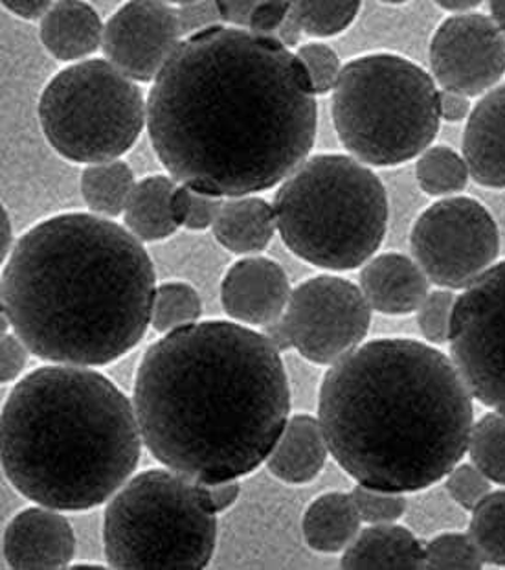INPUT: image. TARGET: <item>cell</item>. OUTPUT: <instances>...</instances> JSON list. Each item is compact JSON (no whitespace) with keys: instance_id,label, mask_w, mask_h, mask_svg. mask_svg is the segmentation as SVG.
<instances>
[{"instance_id":"obj_12","label":"cell","mask_w":505,"mask_h":570,"mask_svg":"<svg viewBox=\"0 0 505 570\" xmlns=\"http://www.w3.org/2000/svg\"><path fill=\"white\" fill-rule=\"evenodd\" d=\"M281 318L293 350L313 365L333 366L368 337L372 307L358 285L318 275L293 289Z\"/></svg>"},{"instance_id":"obj_27","label":"cell","mask_w":505,"mask_h":570,"mask_svg":"<svg viewBox=\"0 0 505 570\" xmlns=\"http://www.w3.org/2000/svg\"><path fill=\"white\" fill-rule=\"evenodd\" d=\"M468 535L485 563L505 567V490L491 491L474 508Z\"/></svg>"},{"instance_id":"obj_20","label":"cell","mask_w":505,"mask_h":570,"mask_svg":"<svg viewBox=\"0 0 505 570\" xmlns=\"http://www.w3.org/2000/svg\"><path fill=\"white\" fill-rule=\"evenodd\" d=\"M327 453L329 448L320 420L311 414H295L267 459V468L278 481L304 487L320 475Z\"/></svg>"},{"instance_id":"obj_2","label":"cell","mask_w":505,"mask_h":570,"mask_svg":"<svg viewBox=\"0 0 505 570\" xmlns=\"http://www.w3.org/2000/svg\"><path fill=\"white\" fill-rule=\"evenodd\" d=\"M132 405L164 468L200 484L239 481L267 462L289 422V377L264 333L206 321L143 352Z\"/></svg>"},{"instance_id":"obj_14","label":"cell","mask_w":505,"mask_h":570,"mask_svg":"<svg viewBox=\"0 0 505 570\" xmlns=\"http://www.w3.org/2000/svg\"><path fill=\"white\" fill-rule=\"evenodd\" d=\"M185 39L177 8L158 0H135L107 21L101 50L129 80L149 83Z\"/></svg>"},{"instance_id":"obj_30","label":"cell","mask_w":505,"mask_h":570,"mask_svg":"<svg viewBox=\"0 0 505 570\" xmlns=\"http://www.w3.org/2000/svg\"><path fill=\"white\" fill-rule=\"evenodd\" d=\"M360 2H313L300 0L293 2V10L300 19L306 36L311 38H335L346 32L357 19Z\"/></svg>"},{"instance_id":"obj_31","label":"cell","mask_w":505,"mask_h":570,"mask_svg":"<svg viewBox=\"0 0 505 570\" xmlns=\"http://www.w3.org/2000/svg\"><path fill=\"white\" fill-rule=\"evenodd\" d=\"M484 558L468 533H439L425 547V566L436 570H478Z\"/></svg>"},{"instance_id":"obj_40","label":"cell","mask_w":505,"mask_h":570,"mask_svg":"<svg viewBox=\"0 0 505 570\" xmlns=\"http://www.w3.org/2000/svg\"><path fill=\"white\" fill-rule=\"evenodd\" d=\"M30 350L17 333H4L2 335V383H11L19 380L27 368Z\"/></svg>"},{"instance_id":"obj_3","label":"cell","mask_w":505,"mask_h":570,"mask_svg":"<svg viewBox=\"0 0 505 570\" xmlns=\"http://www.w3.org/2000/svg\"><path fill=\"white\" fill-rule=\"evenodd\" d=\"M157 275L142 242L107 217L67 212L17 242L2 269V317L50 365L107 366L151 324Z\"/></svg>"},{"instance_id":"obj_11","label":"cell","mask_w":505,"mask_h":570,"mask_svg":"<svg viewBox=\"0 0 505 570\" xmlns=\"http://www.w3.org/2000/svg\"><path fill=\"white\" fill-rule=\"evenodd\" d=\"M448 344L471 396L505 414V259L456 298Z\"/></svg>"},{"instance_id":"obj_29","label":"cell","mask_w":505,"mask_h":570,"mask_svg":"<svg viewBox=\"0 0 505 570\" xmlns=\"http://www.w3.org/2000/svg\"><path fill=\"white\" fill-rule=\"evenodd\" d=\"M468 456L478 470L495 484L505 487V414L489 412L473 425Z\"/></svg>"},{"instance_id":"obj_9","label":"cell","mask_w":505,"mask_h":570,"mask_svg":"<svg viewBox=\"0 0 505 570\" xmlns=\"http://www.w3.org/2000/svg\"><path fill=\"white\" fill-rule=\"evenodd\" d=\"M39 124L56 154L75 164L120 159L148 127V101L107 59L65 67L42 89Z\"/></svg>"},{"instance_id":"obj_47","label":"cell","mask_w":505,"mask_h":570,"mask_svg":"<svg viewBox=\"0 0 505 570\" xmlns=\"http://www.w3.org/2000/svg\"><path fill=\"white\" fill-rule=\"evenodd\" d=\"M16 239H13V227H11L10 214L2 208V262L10 258V254L16 248Z\"/></svg>"},{"instance_id":"obj_41","label":"cell","mask_w":505,"mask_h":570,"mask_svg":"<svg viewBox=\"0 0 505 570\" xmlns=\"http://www.w3.org/2000/svg\"><path fill=\"white\" fill-rule=\"evenodd\" d=\"M473 112L471 98L453 90H439V115L442 120L450 124L464 122L468 120Z\"/></svg>"},{"instance_id":"obj_37","label":"cell","mask_w":505,"mask_h":570,"mask_svg":"<svg viewBox=\"0 0 505 570\" xmlns=\"http://www.w3.org/2000/svg\"><path fill=\"white\" fill-rule=\"evenodd\" d=\"M195 491H197L200 507L211 515H219L236 504L241 495V484L239 481L219 482V484L195 482Z\"/></svg>"},{"instance_id":"obj_6","label":"cell","mask_w":505,"mask_h":570,"mask_svg":"<svg viewBox=\"0 0 505 570\" xmlns=\"http://www.w3.org/2000/svg\"><path fill=\"white\" fill-rule=\"evenodd\" d=\"M279 238L306 264L353 271L374 258L388 230V194L349 155L309 157L274 196Z\"/></svg>"},{"instance_id":"obj_49","label":"cell","mask_w":505,"mask_h":570,"mask_svg":"<svg viewBox=\"0 0 505 570\" xmlns=\"http://www.w3.org/2000/svg\"><path fill=\"white\" fill-rule=\"evenodd\" d=\"M491 19L495 21L496 27L501 28V32L505 38V0H495L489 2Z\"/></svg>"},{"instance_id":"obj_34","label":"cell","mask_w":505,"mask_h":570,"mask_svg":"<svg viewBox=\"0 0 505 570\" xmlns=\"http://www.w3.org/2000/svg\"><path fill=\"white\" fill-rule=\"evenodd\" d=\"M296 56L306 67L316 96L329 95L335 90L344 65L340 63L338 53L331 47H327L324 42H307L298 48Z\"/></svg>"},{"instance_id":"obj_36","label":"cell","mask_w":505,"mask_h":570,"mask_svg":"<svg viewBox=\"0 0 505 570\" xmlns=\"http://www.w3.org/2000/svg\"><path fill=\"white\" fill-rule=\"evenodd\" d=\"M177 11H179L180 28H182L185 38L219 27L222 22L217 2H205V0L180 2Z\"/></svg>"},{"instance_id":"obj_4","label":"cell","mask_w":505,"mask_h":570,"mask_svg":"<svg viewBox=\"0 0 505 570\" xmlns=\"http://www.w3.org/2000/svg\"><path fill=\"white\" fill-rule=\"evenodd\" d=\"M473 396L453 360L416 338H375L327 370L318 420L337 464L363 487L416 493L468 451Z\"/></svg>"},{"instance_id":"obj_25","label":"cell","mask_w":505,"mask_h":570,"mask_svg":"<svg viewBox=\"0 0 505 570\" xmlns=\"http://www.w3.org/2000/svg\"><path fill=\"white\" fill-rule=\"evenodd\" d=\"M135 186V174L123 160L90 164L81 171L79 179V191L87 208L107 219L126 212Z\"/></svg>"},{"instance_id":"obj_33","label":"cell","mask_w":505,"mask_h":570,"mask_svg":"<svg viewBox=\"0 0 505 570\" xmlns=\"http://www.w3.org/2000/svg\"><path fill=\"white\" fill-rule=\"evenodd\" d=\"M456 296L450 289H437L428 293L417 309V324L428 344L448 343L450 323H453Z\"/></svg>"},{"instance_id":"obj_38","label":"cell","mask_w":505,"mask_h":570,"mask_svg":"<svg viewBox=\"0 0 505 570\" xmlns=\"http://www.w3.org/2000/svg\"><path fill=\"white\" fill-rule=\"evenodd\" d=\"M290 8H293V2H285V0L258 2V6L254 8L253 17H250L248 30L258 36H265V38H276V32L289 16Z\"/></svg>"},{"instance_id":"obj_48","label":"cell","mask_w":505,"mask_h":570,"mask_svg":"<svg viewBox=\"0 0 505 570\" xmlns=\"http://www.w3.org/2000/svg\"><path fill=\"white\" fill-rule=\"evenodd\" d=\"M437 4L442 6L443 10L453 11L454 16H465V13H473L479 2L471 0V2H437Z\"/></svg>"},{"instance_id":"obj_24","label":"cell","mask_w":505,"mask_h":570,"mask_svg":"<svg viewBox=\"0 0 505 570\" xmlns=\"http://www.w3.org/2000/svg\"><path fill=\"white\" fill-rule=\"evenodd\" d=\"M175 188L177 180L168 175H148L138 180L123 212L127 230L135 238L151 244L171 238L179 230L169 208Z\"/></svg>"},{"instance_id":"obj_23","label":"cell","mask_w":505,"mask_h":570,"mask_svg":"<svg viewBox=\"0 0 505 570\" xmlns=\"http://www.w3.org/2000/svg\"><path fill=\"white\" fill-rule=\"evenodd\" d=\"M351 493L329 491L309 504L301 519V533L307 547L320 554H338L348 549L360 532Z\"/></svg>"},{"instance_id":"obj_32","label":"cell","mask_w":505,"mask_h":570,"mask_svg":"<svg viewBox=\"0 0 505 570\" xmlns=\"http://www.w3.org/2000/svg\"><path fill=\"white\" fill-rule=\"evenodd\" d=\"M351 499L358 515L366 524L395 523L406 513V499L403 493H389L357 484L351 490Z\"/></svg>"},{"instance_id":"obj_13","label":"cell","mask_w":505,"mask_h":570,"mask_svg":"<svg viewBox=\"0 0 505 570\" xmlns=\"http://www.w3.org/2000/svg\"><path fill=\"white\" fill-rule=\"evenodd\" d=\"M430 69L442 90L487 95L505 75L504 33L484 13L448 17L432 36Z\"/></svg>"},{"instance_id":"obj_15","label":"cell","mask_w":505,"mask_h":570,"mask_svg":"<svg viewBox=\"0 0 505 570\" xmlns=\"http://www.w3.org/2000/svg\"><path fill=\"white\" fill-rule=\"evenodd\" d=\"M290 293L284 267L264 256L237 259L222 276V309L242 326L265 327L284 317Z\"/></svg>"},{"instance_id":"obj_26","label":"cell","mask_w":505,"mask_h":570,"mask_svg":"<svg viewBox=\"0 0 505 570\" xmlns=\"http://www.w3.org/2000/svg\"><path fill=\"white\" fill-rule=\"evenodd\" d=\"M468 171L464 157L448 146H434L419 155L416 180L430 197H448L467 188Z\"/></svg>"},{"instance_id":"obj_18","label":"cell","mask_w":505,"mask_h":570,"mask_svg":"<svg viewBox=\"0 0 505 570\" xmlns=\"http://www.w3.org/2000/svg\"><path fill=\"white\" fill-rule=\"evenodd\" d=\"M428 282L416 259L385 253L363 265L358 287L374 312L400 317L422 307L428 296Z\"/></svg>"},{"instance_id":"obj_1","label":"cell","mask_w":505,"mask_h":570,"mask_svg":"<svg viewBox=\"0 0 505 570\" xmlns=\"http://www.w3.org/2000/svg\"><path fill=\"white\" fill-rule=\"evenodd\" d=\"M318 104L306 67L276 38L219 27L180 42L148 96V132L169 177L248 197L309 159Z\"/></svg>"},{"instance_id":"obj_21","label":"cell","mask_w":505,"mask_h":570,"mask_svg":"<svg viewBox=\"0 0 505 570\" xmlns=\"http://www.w3.org/2000/svg\"><path fill=\"white\" fill-rule=\"evenodd\" d=\"M340 569H427L425 547L400 524H369L344 550Z\"/></svg>"},{"instance_id":"obj_39","label":"cell","mask_w":505,"mask_h":570,"mask_svg":"<svg viewBox=\"0 0 505 570\" xmlns=\"http://www.w3.org/2000/svg\"><path fill=\"white\" fill-rule=\"evenodd\" d=\"M222 199L214 196H206L195 191L191 194L190 210L186 216L185 228L191 233H202L214 227L219 212H221Z\"/></svg>"},{"instance_id":"obj_8","label":"cell","mask_w":505,"mask_h":570,"mask_svg":"<svg viewBox=\"0 0 505 570\" xmlns=\"http://www.w3.org/2000/svg\"><path fill=\"white\" fill-rule=\"evenodd\" d=\"M216 544V515L200 507L195 482L171 470L132 476L103 513V550L112 569H206Z\"/></svg>"},{"instance_id":"obj_35","label":"cell","mask_w":505,"mask_h":570,"mask_svg":"<svg viewBox=\"0 0 505 570\" xmlns=\"http://www.w3.org/2000/svg\"><path fill=\"white\" fill-rule=\"evenodd\" d=\"M445 488L450 499L467 512H473L474 508L478 507L479 502L493 491L484 471L478 470L474 464H462V462L454 465L448 473Z\"/></svg>"},{"instance_id":"obj_7","label":"cell","mask_w":505,"mask_h":570,"mask_svg":"<svg viewBox=\"0 0 505 570\" xmlns=\"http://www.w3.org/2000/svg\"><path fill=\"white\" fill-rule=\"evenodd\" d=\"M331 115L353 159L375 168L417 159L442 126L436 81L412 59L392 52L366 53L344 65Z\"/></svg>"},{"instance_id":"obj_10","label":"cell","mask_w":505,"mask_h":570,"mask_svg":"<svg viewBox=\"0 0 505 570\" xmlns=\"http://www.w3.org/2000/svg\"><path fill=\"white\" fill-rule=\"evenodd\" d=\"M412 256L432 284L467 289L501 254V230L487 206L471 197H447L417 217Z\"/></svg>"},{"instance_id":"obj_50","label":"cell","mask_w":505,"mask_h":570,"mask_svg":"<svg viewBox=\"0 0 505 570\" xmlns=\"http://www.w3.org/2000/svg\"><path fill=\"white\" fill-rule=\"evenodd\" d=\"M75 569H101L100 566H90V563H79V566H76Z\"/></svg>"},{"instance_id":"obj_16","label":"cell","mask_w":505,"mask_h":570,"mask_svg":"<svg viewBox=\"0 0 505 570\" xmlns=\"http://www.w3.org/2000/svg\"><path fill=\"white\" fill-rule=\"evenodd\" d=\"M2 554L16 570L65 569L75 560V529L58 510L27 508L6 527Z\"/></svg>"},{"instance_id":"obj_44","label":"cell","mask_w":505,"mask_h":570,"mask_svg":"<svg viewBox=\"0 0 505 570\" xmlns=\"http://www.w3.org/2000/svg\"><path fill=\"white\" fill-rule=\"evenodd\" d=\"M301 38H304V28H301L300 19L296 16L295 10L290 8L289 16H287L284 24L276 32V39L290 50V48H296L300 45Z\"/></svg>"},{"instance_id":"obj_45","label":"cell","mask_w":505,"mask_h":570,"mask_svg":"<svg viewBox=\"0 0 505 570\" xmlns=\"http://www.w3.org/2000/svg\"><path fill=\"white\" fill-rule=\"evenodd\" d=\"M191 194H194L191 188L180 185L175 188L174 196H171L169 208H171V216L179 227H185L186 216L190 210Z\"/></svg>"},{"instance_id":"obj_17","label":"cell","mask_w":505,"mask_h":570,"mask_svg":"<svg viewBox=\"0 0 505 570\" xmlns=\"http://www.w3.org/2000/svg\"><path fill=\"white\" fill-rule=\"evenodd\" d=\"M464 159L479 186L505 190V83L473 107L465 126Z\"/></svg>"},{"instance_id":"obj_42","label":"cell","mask_w":505,"mask_h":570,"mask_svg":"<svg viewBox=\"0 0 505 570\" xmlns=\"http://www.w3.org/2000/svg\"><path fill=\"white\" fill-rule=\"evenodd\" d=\"M256 6L258 2H254V0H227V2L221 0V2H217L221 21L230 24V28H241V30H248Z\"/></svg>"},{"instance_id":"obj_22","label":"cell","mask_w":505,"mask_h":570,"mask_svg":"<svg viewBox=\"0 0 505 570\" xmlns=\"http://www.w3.org/2000/svg\"><path fill=\"white\" fill-rule=\"evenodd\" d=\"M217 244L234 254H259L278 233L276 212L261 197H234L222 202L214 223Z\"/></svg>"},{"instance_id":"obj_43","label":"cell","mask_w":505,"mask_h":570,"mask_svg":"<svg viewBox=\"0 0 505 570\" xmlns=\"http://www.w3.org/2000/svg\"><path fill=\"white\" fill-rule=\"evenodd\" d=\"M4 10L27 21H42L48 11L52 10L50 0H4Z\"/></svg>"},{"instance_id":"obj_46","label":"cell","mask_w":505,"mask_h":570,"mask_svg":"<svg viewBox=\"0 0 505 570\" xmlns=\"http://www.w3.org/2000/svg\"><path fill=\"white\" fill-rule=\"evenodd\" d=\"M265 337L269 338L270 343L279 350V352H284V350H290V337L289 332H287V327H285L284 318H278V321H274L269 326L264 327Z\"/></svg>"},{"instance_id":"obj_28","label":"cell","mask_w":505,"mask_h":570,"mask_svg":"<svg viewBox=\"0 0 505 570\" xmlns=\"http://www.w3.org/2000/svg\"><path fill=\"white\" fill-rule=\"evenodd\" d=\"M202 301L194 285L186 282H166L157 285L151 326L160 335L199 323Z\"/></svg>"},{"instance_id":"obj_19","label":"cell","mask_w":505,"mask_h":570,"mask_svg":"<svg viewBox=\"0 0 505 570\" xmlns=\"http://www.w3.org/2000/svg\"><path fill=\"white\" fill-rule=\"evenodd\" d=\"M106 27L89 2H53L39 27L42 47L61 63H79L92 56L103 42Z\"/></svg>"},{"instance_id":"obj_5","label":"cell","mask_w":505,"mask_h":570,"mask_svg":"<svg viewBox=\"0 0 505 570\" xmlns=\"http://www.w3.org/2000/svg\"><path fill=\"white\" fill-rule=\"evenodd\" d=\"M142 442L129 397L83 366L33 370L2 407L6 479L58 512H87L117 495L137 470Z\"/></svg>"}]
</instances>
